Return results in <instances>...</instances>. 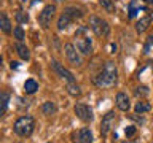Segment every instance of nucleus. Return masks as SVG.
I'll return each instance as SVG.
<instances>
[{"instance_id":"9b49d317","label":"nucleus","mask_w":153,"mask_h":143,"mask_svg":"<svg viewBox=\"0 0 153 143\" xmlns=\"http://www.w3.org/2000/svg\"><path fill=\"white\" fill-rule=\"evenodd\" d=\"M72 22H74V19H72L69 14L62 13V14H61V18L57 19V29H59V30H65V29L69 27Z\"/></svg>"},{"instance_id":"7c9ffc66","label":"nucleus","mask_w":153,"mask_h":143,"mask_svg":"<svg viewBox=\"0 0 153 143\" xmlns=\"http://www.w3.org/2000/svg\"><path fill=\"white\" fill-rule=\"evenodd\" d=\"M123 143H137V142H129V140H128V142H123Z\"/></svg>"},{"instance_id":"5701e85b","label":"nucleus","mask_w":153,"mask_h":143,"mask_svg":"<svg viewBox=\"0 0 153 143\" xmlns=\"http://www.w3.org/2000/svg\"><path fill=\"white\" fill-rule=\"evenodd\" d=\"M16 19H18V22H27L29 21V16L24 11H18L16 13Z\"/></svg>"},{"instance_id":"2eb2a0df","label":"nucleus","mask_w":153,"mask_h":143,"mask_svg":"<svg viewBox=\"0 0 153 143\" xmlns=\"http://www.w3.org/2000/svg\"><path fill=\"white\" fill-rule=\"evenodd\" d=\"M150 22H152V18H150V16H145V18H142L140 21H137V26H136L137 32H139V33L145 32L147 29H148V26H150Z\"/></svg>"},{"instance_id":"473e14b6","label":"nucleus","mask_w":153,"mask_h":143,"mask_svg":"<svg viewBox=\"0 0 153 143\" xmlns=\"http://www.w3.org/2000/svg\"><path fill=\"white\" fill-rule=\"evenodd\" d=\"M0 3H2V0H0Z\"/></svg>"},{"instance_id":"aec40b11","label":"nucleus","mask_w":153,"mask_h":143,"mask_svg":"<svg viewBox=\"0 0 153 143\" xmlns=\"http://www.w3.org/2000/svg\"><path fill=\"white\" fill-rule=\"evenodd\" d=\"M67 91H69V94H70V95H74V97H76V95H80V94H81L80 86L76 84L75 81H72V83L67 84Z\"/></svg>"},{"instance_id":"c756f323","label":"nucleus","mask_w":153,"mask_h":143,"mask_svg":"<svg viewBox=\"0 0 153 143\" xmlns=\"http://www.w3.org/2000/svg\"><path fill=\"white\" fill-rule=\"evenodd\" d=\"M143 2H147V3H150V5H153V0H143Z\"/></svg>"},{"instance_id":"a211bd4d","label":"nucleus","mask_w":153,"mask_h":143,"mask_svg":"<svg viewBox=\"0 0 153 143\" xmlns=\"http://www.w3.org/2000/svg\"><path fill=\"white\" fill-rule=\"evenodd\" d=\"M37 89H38V84H37L35 80H27L26 83H24V91H26L27 94H33Z\"/></svg>"},{"instance_id":"f3484780","label":"nucleus","mask_w":153,"mask_h":143,"mask_svg":"<svg viewBox=\"0 0 153 143\" xmlns=\"http://www.w3.org/2000/svg\"><path fill=\"white\" fill-rule=\"evenodd\" d=\"M8 94H0V118L7 113V108H8Z\"/></svg>"},{"instance_id":"39448f33","label":"nucleus","mask_w":153,"mask_h":143,"mask_svg":"<svg viewBox=\"0 0 153 143\" xmlns=\"http://www.w3.org/2000/svg\"><path fill=\"white\" fill-rule=\"evenodd\" d=\"M74 110H75V114L81 119V121L88 122V121H91V119H93V110H91L88 105H85V103H76Z\"/></svg>"},{"instance_id":"0eeeda50","label":"nucleus","mask_w":153,"mask_h":143,"mask_svg":"<svg viewBox=\"0 0 153 143\" xmlns=\"http://www.w3.org/2000/svg\"><path fill=\"white\" fill-rule=\"evenodd\" d=\"M76 49H78L81 54L89 56L93 52V45H91V40L88 37H76Z\"/></svg>"},{"instance_id":"f8f14e48","label":"nucleus","mask_w":153,"mask_h":143,"mask_svg":"<svg viewBox=\"0 0 153 143\" xmlns=\"http://www.w3.org/2000/svg\"><path fill=\"white\" fill-rule=\"evenodd\" d=\"M14 49H16V52L19 54V57L24 60H29V57H30V52H29V48L26 45H22V43H16L14 45Z\"/></svg>"},{"instance_id":"1a4fd4ad","label":"nucleus","mask_w":153,"mask_h":143,"mask_svg":"<svg viewBox=\"0 0 153 143\" xmlns=\"http://www.w3.org/2000/svg\"><path fill=\"white\" fill-rule=\"evenodd\" d=\"M53 69H54V72H56V73H57V75L61 76V78L67 80V81H69V83H72V81H75L74 75H72L70 72H69V70L65 69V67H62V65L59 64V62H56V60L53 62Z\"/></svg>"},{"instance_id":"393cba45","label":"nucleus","mask_w":153,"mask_h":143,"mask_svg":"<svg viewBox=\"0 0 153 143\" xmlns=\"http://www.w3.org/2000/svg\"><path fill=\"white\" fill-rule=\"evenodd\" d=\"M13 33H14V37H16L19 41H21L22 38H24V30H22V27H19V26L14 29V32H13Z\"/></svg>"},{"instance_id":"6e6552de","label":"nucleus","mask_w":153,"mask_h":143,"mask_svg":"<svg viewBox=\"0 0 153 143\" xmlns=\"http://www.w3.org/2000/svg\"><path fill=\"white\" fill-rule=\"evenodd\" d=\"M113 122H115V113L113 111H108L105 116L102 118V122H100V135L105 137L108 133V130L112 129L113 126Z\"/></svg>"},{"instance_id":"b1692460","label":"nucleus","mask_w":153,"mask_h":143,"mask_svg":"<svg viewBox=\"0 0 153 143\" xmlns=\"http://www.w3.org/2000/svg\"><path fill=\"white\" fill-rule=\"evenodd\" d=\"M136 132H137V127H136V126H128L126 129H124V133H126V137L136 135Z\"/></svg>"},{"instance_id":"412c9836","label":"nucleus","mask_w":153,"mask_h":143,"mask_svg":"<svg viewBox=\"0 0 153 143\" xmlns=\"http://www.w3.org/2000/svg\"><path fill=\"white\" fill-rule=\"evenodd\" d=\"M147 111H150V103H147V102H139L136 105V113H147Z\"/></svg>"},{"instance_id":"9d476101","label":"nucleus","mask_w":153,"mask_h":143,"mask_svg":"<svg viewBox=\"0 0 153 143\" xmlns=\"http://www.w3.org/2000/svg\"><path fill=\"white\" fill-rule=\"evenodd\" d=\"M117 107L121 110V111H128L131 103H129V97L124 92H118L117 94Z\"/></svg>"},{"instance_id":"f257e3e1","label":"nucleus","mask_w":153,"mask_h":143,"mask_svg":"<svg viewBox=\"0 0 153 143\" xmlns=\"http://www.w3.org/2000/svg\"><path fill=\"white\" fill-rule=\"evenodd\" d=\"M118 80V72L113 62H105L104 70L97 76H94V84L99 88H110L117 83Z\"/></svg>"},{"instance_id":"4468645a","label":"nucleus","mask_w":153,"mask_h":143,"mask_svg":"<svg viewBox=\"0 0 153 143\" xmlns=\"http://www.w3.org/2000/svg\"><path fill=\"white\" fill-rule=\"evenodd\" d=\"M0 29L5 33H11V24H10V19L7 18V14L0 13Z\"/></svg>"},{"instance_id":"423d86ee","label":"nucleus","mask_w":153,"mask_h":143,"mask_svg":"<svg viewBox=\"0 0 153 143\" xmlns=\"http://www.w3.org/2000/svg\"><path fill=\"white\" fill-rule=\"evenodd\" d=\"M64 49H65V56H67V59H69L70 64L81 65V56L78 54V51L75 49V46L72 45V43H67L64 46Z\"/></svg>"},{"instance_id":"f03ea898","label":"nucleus","mask_w":153,"mask_h":143,"mask_svg":"<svg viewBox=\"0 0 153 143\" xmlns=\"http://www.w3.org/2000/svg\"><path fill=\"white\" fill-rule=\"evenodd\" d=\"M33 127H35V121L32 116H21L14 122V132L21 137H29L33 132Z\"/></svg>"},{"instance_id":"a878e982","label":"nucleus","mask_w":153,"mask_h":143,"mask_svg":"<svg viewBox=\"0 0 153 143\" xmlns=\"http://www.w3.org/2000/svg\"><path fill=\"white\" fill-rule=\"evenodd\" d=\"M137 94H143V95H147V94H148V88H147V86H142V88H137Z\"/></svg>"},{"instance_id":"cd10ccee","label":"nucleus","mask_w":153,"mask_h":143,"mask_svg":"<svg viewBox=\"0 0 153 143\" xmlns=\"http://www.w3.org/2000/svg\"><path fill=\"white\" fill-rule=\"evenodd\" d=\"M18 65H19L18 62H11V69H18Z\"/></svg>"},{"instance_id":"20e7f679","label":"nucleus","mask_w":153,"mask_h":143,"mask_svg":"<svg viewBox=\"0 0 153 143\" xmlns=\"http://www.w3.org/2000/svg\"><path fill=\"white\" fill-rule=\"evenodd\" d=\"M54 13H56V7L54 5H46L45 8L42 10V13L38 14V22L43 29H48L51 26V21L54 18Z\"/></svg>"},{"instance_id":"4be33fe9","label":"nucleus","mask_w":153,"mask_h":143,"mask_svg":"<svg viewBox=\"0 0 153 143\" xmlns=\"http://www.w3.org/2000/svg\"><path fill=\"white\" fill-rule=\"evenodd\" d=\"M99 3H100V7L105 8L107 11H115V3H113V0H99Z\"/></svg>"},{"instance_id":"2f4dec72","label":"nucleus","mask_w":153,"mask_h":143,"mask_svg":"<svg viewBox=\"0 0 153 143\" xmlns=\"http://www.w3.org/2000/svg\"><path fill=\"white\" fill-rule=\"evenodd\" d=\"M57 2H64V0H57Z\"/></svg>"},{"instance_id":"ddd939ff","label":"nucleus","mask_w":153,"mask_h":143,"mask_svg":"<svg viewBox=\"0 0 153 143\" xmlns=\"http://www.w3.org/2000/svg\"><path fill=\"white\" fill-rule=\"evenodd\" d=\"M64 13L65 14H69V16L74 19H80V18H83V11H81L80 8H76V7H67L65 10H64Z\"/></svg>"},{"instance_id":"6ab92c4d","label":"nucleus","mask_w":153,"mask_h":143,"mask_svg":"<svg viewBox=\"0 0 153 143\" xmlns=\"http://www.w3.org/2000/svg\"><path fill=\"white\" fill-rule=\"evenodd\" d=\"M56 105L53 103V102H45L42 105V113L43 114H54L56 113Z\"/></svg>"},{"instance_id":"7ed1b4c3","label":"nucleus","mask_w":153,"mask_h":143,"mask_svg":"<svg viewBox=\"0 0 153 143\" xmlns=\"http://www.w3.org/2000/svg\"><path fill=\"white\" fill-rule=\"evenodd\" d=\"M89 27L93 29V32L97 37H107L110 33L108 22L104 21V19H100V18H97V16H91L89 18Z\"/></svg>"},{"instance_id":"bb28decb","label":"nucleus","mask_w":153,"mask_h":143,"mask_svg":"<svg viewBox=\"0 0 153 143\" xmlns=\"http://www.w3.org/2000/svg\"><path fill=\"white\" fill-rule=\"evenodd\" d=\"M72 138H74L75 143H81V142H80V132H78V133L74 132V133H72Z\"/></svg>"},{"instance_id":"dca6fc26","label":"nucleus","mask_w":153,"mask_h":143,"mask_svg":"<svg viewBox=\"0 0 153 143\" xmlns=\"http://www.w3.org/2000/svg\"><path fill=\"white\" fill-rule=\"evenodd\" d=\"M80 142L81 143H93V133L88 127H83L80 130Z\"/></svg>"},{"instance_id":"c85d7f7f","label":"nucleus","mask_w":153,"mask_h":143,"mask_svg":"<svg viewBox=\"0 0 153 143\" xmlns=\"http://www.w3.org/2000/svg\"><path fill=\"white\" fill-rule=\"evenodd\" d=\"M148 43H153V35H150V37H148Z\"/></svg>"}]
</instances>
